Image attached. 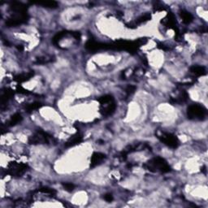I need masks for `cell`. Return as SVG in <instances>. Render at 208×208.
Here are the masks:
<instances>
[{
	"label": "cell",
	"instance_id": "obj_1",
	"mask_svg": "<svg viewBox=\"0 0 208 208\" xmlns=\"http://www.w3.org/2000/svg\"><path fill=\"white\" fill-rule=\"evenodd\" d=\"M147 168L151 171H152V169H156V170L161 171L162 172H168L171 171V168L167 162L165 161L163 158L160 157L155 158L151 162H149Z\"/></svg>",
	"mask_w": 208,
	"mask_h": 208
},
{
	"label": "cell",
	"instance_id": "obj_2",
	"mask_svg": "<svg viewBox=\"0 0 208 208\" xmlns=\"http://www.w3.org/2000/svg\"><path fill=\"white\" fill-rule=\"evenodd\" d=\"M206 111L203 107L198 105V104H193L189 107L187 109V115L189 119H198L202 120L205 117Z\"/></svg>",
	"mask_w": 208,
	"mask_h": 208
},
{
	"label": "cell",
	"instance_id": "obj_3",
	"mask_svg": "<svg viewBox=\"0 0 208 208\" xmlns=\"http://www.w3.org/2000/svg\"><path fill=\"white\" fill-rule=\"evenodd\" d=\"M158 138L160 139V141L167 145V146L171 148H177L179 145V141L175 135L172 134H167V133H163L162 135L159 136Z\"/></svg>",
	"mask_w": 208,
	"mask_h": 208
},
{
	"label": "cell",
	"instance_id": "obj_4",
	"mask_svg": "<svg viewBox=\"0 0 208 208\" xmlns=\"http://www.w3.org/2000/svg\"><path fill=\"white\" fill-rule=\"evenodd\" d=\"M28 20V15L26 13H16L12 17L9 18L6 22L8 27H14L25 23Z\"/></svg>",
	"mask_w": 208,
	"mask_h": 208
},
{
	"label": "cell",
	"instance_id": "obj_5",
	"mask_svg": "<svg viewBox=\"0 0 208 208\" xmlns=\"http://www.w3.org/2000/svg\"><path fill=\"white\" fill-rule=\"evenodd\" d=\"M51 139V136H49L44 132H37V134L32 137L30 139V144H39V143H48Z\"/></svg>",
	"mask_w": 208,
	"mask_h": 208
},
{
	"label": "cell",
	"instance_id": "obj_6",
	"mask_svg": "<svg viewBox=\"0 0 208 208\" xmlns=\"http://www.w3.org/2000/svg\"><path fill=\"white\" fill-rule=\"evenodd\" d=\"M27 166L22 163H11L8 168V173L12 176H20L26 170Z\"/></svg>",
	"mask_w": 208,
	"mask_h": 208
},
{
	"label": "cell",
	"instance_id": "obj_7",
	"mask_svg": "<svg viewBox=\"0 0 208 208\" xmlns=\"http://www.w3.org/2000/svg\"><path fill=\"white\" fill-rule=\"evenodd\" d=\"M105 158H106V155H104V154L99 153V152H95V153H94L92 156H91V167H95V166L98 165L99 163H101V162H102Z\"/></svg>",
	"mask_w": 208,
	"mask_h": 208
},
{
	"label": "cell",
	"instance_id": "obj_8",
	"mask_svg": "<svg viewBox=\"0 0 208 208\" xmlns=\"http://www.w3.org/2000/svg\"><path fill=\"white\" fill-rule=\"evenodd\" d=\"M82 140H83L82 137H81V135H78V134H77V135L74 136V137H73L72 138H70V139L66 142L65 146H66V147L74 146V145H77V144L81 143V141H82Z\"/></svg>",
	"mask_w": 208,
	"mask_h": 208
},
{
	"label": "cell",
	"instance_id": "obj_9",
	"mask_svg": "<svg viewBox=\"0 0 208 208\" xmlns=\"http://www.w3.org/2000/svg\"><path fill=\"white\" fill-rule=\"evenodd\" d=\"M13 95V91L11 90H6L5 91L2 93L1 95V105H4Z\"/></svg>",
	"mask_w": 208,
	"mask_h": 208
},
{
	"label": "cell",
	"instance_id": "obj_10",
	"mask_svg": "<svg viewBox=\"0 0 208 208\" xmlns=\"http://www.w3.org/2000/svg\"><path fill=\"white\" fill-rule=\"evenodd\" d=\"M33 76H34V73H23V74H20L16 76V77L14 78V80L17 81V82H24V81H29Z\"/></svg>",
	"mask_w": 208,
	"mask_h": 208
},
{
	"label": "cell",
	"instance_id": "obj_11",
	"mask_svg": "<svg viewBox=\"0 0 208 208\" xmlns=\"http://www.w3.org/2000/svg\"><path fill=\"white\" fill-rule=\"evenodd\" d=\"M22 120V116L20 113H16V114H14L13 116L11 117L10 120L8 122V126H14L17 124L18 123H20V121Z\"/></svg>",
	"mask_w": 208,
	"mask_h": 208
},
{
	"label": "cell",
	"instance_id": "obj_12",
	"mask_svg": "<svg viewBox=\"0 0 208 208\" xmlns=\"http://www.w3.org/2000/svg\"><path fill=\"white\" fill-rule=\"evenodd\" d=\"M190 71L196 76H203L206 73V68L202 66H193L190 68Z\"/></svg>",
	"mask_w": 208,
	"mask_h": 208
},
{
	"label": "cell",
	"instance_id": "obj_13",
	"mask_svg": "<svg viewBox=\"0 0 208 208\" xmlns=\"http://www.w3.org/2000/svg\"><path fill=\"white\" fill-rule=\"evenodd\" d=\"M115 110H116V104L114 102H112L108 103L107 106L102 110V114L105 116H110L112 113H114Z\"/></svg>",
	"mask_w": 208,
	"mask_h": 208
},
{
	"label": "cell",
	"instance_id": "obj_14",
	"mask_svg": "<svg viewBox=\"0 0 208 208\" xmlns=\"http://www.w3.org/2000/svg\"><path fill=\"white\" fill-rule=\"evenodd\" d=\"M181 16L183 19V21L185 24H189L193 21V16L189 12H186V11H182L181 13Z\"/></svg>",
	"mask_w": 208,
	"mask_h": 208
},
{
	"label": "cell",
	"instance_id": "obj_15",
	"mask_svg": "<svg viewBox=\"0 0 208 208\" xmlns=\"http://www.w3.org/2000/svg\"><path fill=\"white\" fill-rule=\"evenodd\" d=\"M36 3L49 8H55L58 6V3L55 1H43V2H37Z\"/></svg>",
	"mask_w": 208,
	"mask_h": 208
},
{
	"label": "cell",
	"instance_id": "obj_16",
	"mask_svg": "<svg viewBox=\"0 0 208 208\" xmlns=\"http://www.w3.org/2000/svg\"><path fill=\"white\" fill-rule=\"evenodd\" d=\"M42 106V104L40 103V102H32V103L29 104L27 107H26V110H27V112H33V111L34 110H37V109H39Z\"/></svg>",
	"mask_w": 208,
	"mask_h": 208
},
{
	"label": "cell",
	"instance_id": "obj_17",
	"mask_svg": "<svg viewBox=\"0 0 208 208\" xmlns=\"http://www.w3.org/2000/svg\"><path fill=\"white\" fill-rule=\"evenodd\" d=\"M98 102H100L101 105H105V104H108L113 102V98L111 95H105V96L98 98Z\"/></svg>",
	"mask_w": 208,
	"mask_h": 208
},
{
	"label": "cell",
	"instance_id": "obj_18",
	"mask_svg": "<svg viewBox=\"0 0 208 208\" xmlns=\"http://www.w3.org/2000/svg\"><path fill=\"white\" fill-rule=\"evenodd\" d=\"M151 19V16L150 14H144L142 16H141L140 17H138L137 20H136L135 24L138 25L139 24L144 23V22H146L148 20H150Z\"/></svg>",
	"mask_w": 208,
	"mask_h": 208
},
{
	"label": "cell",
	"instance_id": "obj_19",
	"mask_svg": "<svg viewBox=\"0 0 208 208\" xmlns=\"http://www.w3.org/2000/svg\"><path fill=\"white\" fill-rule=\"evenodd\" d=\"M67 34H68V32H66V31L59 32V33H58V34L53 37V40H52V41H53V42L55 44H57L58 42H59V41H60V40L62 39V38H63V37H64V36L66 35Z\"/></svg>",
	"mask_w": 208,
	"mask_h": 208
},
{
	"label": "cell",
	"instance_id": "obj_20",
	"mask_svg": "<svg viewBox=\"0 0 208 208\" xmlns=\"http://www.w3.org/2000/svg\"><path fill=\"white\" fill-rule=\"evenodd\" d=\"M188 99V94L185 92H182L180 95H179L178 98L177 99H175V102H184Z\"/></svg>",
	"mask_w": 208,
	"mask_h": 208
},
{
	"label": "cell",
	"instance_id": "obj_21",
	"mask_svg": "<svg viewBox=\"0 0 208 208\" xmlns=\"http://www.w3.org/2000/svg\"><path fill=\"white\" fill-rule=\"evenodd\" d=\"M40 192L41 193H44V194H51V195H54L55 194V190H54V189H50V188H47V187H46V188H41L39 189Z\"/></svg>",
	"mask_w": 208,
	"mask_h": 208
},
{
	"label": "cell",
	"instance_id": "obj_22",
	"mask_svg": "<svg viewBox=\"0 0 208 208\" xmlns=\"http://www.w3.org/2000/svg\"><path fill=\"white\" fill-rule=\"evenodd\" d=\"M63 186L65 190L67 191H73L75 188V185L72 183H63Z\"/></svg>",
	"mask_w": 208,
	"mask_h": 208
},
{
	"label": "cell",
	"instance_id": "obj_23",
	"mask_svg": "<svg viewBox=\"0 0 208 208\" xmlns=\"http://www.w3.org/2000/svg\"><path fill=\"white\" fill-rule=\"evenodd\" d=\"M135 90H136V86H134V85H128L127 86V88H126V90H125V91H126V93H127V94H129H129H134V92H135Z\"/></svg>",
	"mask_w": 208,
	"mask_h": 208
},
{
	"label": "cell",
	"instance_id": "obj_24",
	"mask_svg": "<svg viewBox=\"0 0 208 208\" xmlns=\"http://www.w3.org/2000/svg\"><path fill=\"white\" fill-rule=\"evenodd\" d=\"M104 199H105L107 202H112V200H113V197H112V195L111 194H106L104 196Z\"/></svg>",
	"mask_w": 208,
	"mask_h": 208
},
{
	"label": "cell",
	"instance_id": "obj_25",
	"mask_svg": "<svg viewBox=\"0 0 208 208\" xmlns=\"http://www.w3.org/2000/svg\"><path fill=\"white\" fill-rule=\"evenodd\" d=\"M71 34L77 40L81 39V34H80V33H78V32H71Z\"/></svg>",
	"mask_w": 208,
	"mask_h": 208
}]
</instances>
